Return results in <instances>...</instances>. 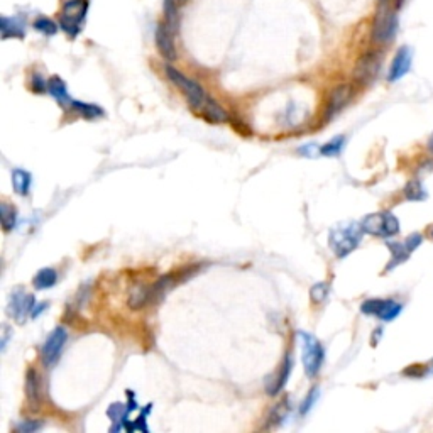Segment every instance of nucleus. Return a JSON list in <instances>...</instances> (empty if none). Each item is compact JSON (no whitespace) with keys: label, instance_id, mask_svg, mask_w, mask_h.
<instances>
[{"label":"nucleus","instance_id":"nucleus-32","mask_svg":"<svg viewBox=\"0 0 433 433\" xmlns=\"http://www.w3.org/2000/svg\"><path fill=\"white\" fill-rule=\"evenodd\" d=\"M31 88L34 94H44V92L48 90V82H44L43 75L34 73L31 78Z\"/></svg>","mask_w":433,"mask_h":433},{"label":"nucleus","instance_id":"nucleus-3","mask_svg":"<svg viewBox=\"0 0 433 433\" xmlns=\"http://www.w3.org/2000/svg\"><path fill=\"white\" fill-rule=\"evenodd\" d=\"M166 75H168V78L171 80V83L180 88V92H182V94L184 95V99L188 100V103H190L195 111H203L205 103L208 102L210 96L207 95V92L199 85V83L193 82L192 78L184 77L182 71L173 68V66H170V65L166 66Z\"/></svg>","mask_w":433,"mask_h":433},{"label":"nucleus","instance_id":"nucleus-4","mask_svg":"<svg viewBox=\"0 0 433 433\" xmlns=\"http://www.w3.org/2000/svg\"><path fill=\"white\" fill-rule=\"evenodd\" d=\"M88 6H90L88 0H66V2L63 4L58 23H60V27L70 37H77L80 31H82V26L87 18Z\"/></svg>","mask_w":433,"mask_h":433},{"label":"nucleus","instance_id":"nucleus-35","mask_svg":"<svg viewBox=\"0 0 433 433\" xmlns=\"http://www.w3.org/2000/svg\"><path fill=\"white\" fill-rule=\"evenodd\" d=\"M46 308H48V303H41V305H37L36 308L32 310V315H31V317H32V318H36L37 315H39V313H43V310H46Z\"/></svg>","mask_w":433,"mask_h":433},{"label":"nucleus","instance_id":"nucleus-34","mask_svg":"<svg viewBox=\"0 0 433 433\" xmlns=\"http://www.w3.org/2000/svg\"><path fill=\"white\" fill-rule=\"evenodd\" d=\"M317 146L315 144H308V146H303V148H300V154H303V156H308L312 158L315 156V153H317Z\"/></svg>","mask_w":433,"mask_h":433},{"label":"nucleus","instance_id":"nucleus-10","mask_svg":"<svg viewBox=\"0 0 433 433\" xmlns=\"http://www.w3.org/2000/svg\"><path fill=\"white\" fill-rule=\"evenodd\" d=\"M66 339H68V334H66V330L63 329V327H56L51 334H49V337L46 339L43 349H41V360H43V364L46 368H51L58 363V359H60L63 347H65Z\"/></svg>","mask_w":433,"mask_h":433},{"label":"nucleus","instance_id":"nucleus-19","mask_svg":"<svg viewBox=\"0 0 433 433\" xmlns=\"http://www.w3.org/2000/svg\"><path fill=\"white\" fill-rule=\"evenodd\" d=\"M58 272L53 268H43L37 271V275L32 277V284L36 289H49L56 284Z\"/></svg>","mask_w":433,"mask_h":433},{"label":"nucleus","instance_id":"nucleus-29","mask_svg":"<svg viewBox=\"0 0 433 433\" xmlns=\"http://www.w3.org/2000/svg\"><path fill=\"white\" fill-rule=\"evenodd\" d=\"M327 295H329V283H317L310 289V296L315 303H322V301L327 300Z\"/></svg>","mask_w":433,"mask_h":433},{"label":"nucleus","instance_id":"nucleus-12","mask_svg":"<svg viewBox=\"0 0 433 433\" xmlns=\"http://www.w3.org/2000/svg\"><path fill=\"white\" fill-rule=\"evenodd\" d=\"M352 99V87L351 85H339L330 92L329 100L325 107V120L334 119L337 113L342 111Z\"/></svg>","mask_w":433,"mask_h":433},{"label":"nucleus","instance_id":"nucleus-24","mask_svg":"<svg viewBox=\"0 0 433 433\" xmlns=\"http://www.w3.org/2000/svg\"><path fill=\"white\" fill-rule=\"evenodd\" d=\"M178 0H165L163 2V11H165V24L176 32L178 29Z\"/></svg>","mask_w":433,"mask_h":433},{"label":"nucleus","instance_id":"nucleus-30","mask_svg":"<svg viewBox=\"0 0 433 433\" xmlns=\"http://www.w3.org/2000/svg\"><path fill=\"white\" fill-rule=\"evenodd\" d=\"M43 422L41 420H23L18 427H15V430L20 432V433H32V432H37L43 428Z\"/></svg>","mask_w":433,"mask_h":433},{"label":"nucleus","instance_id":"nucleus-11","mask_svg":"<svg viewBox=\"0 0 433 433\" xmlns=\"http://www.w3.org/2000/svg\"><path fill=\"white\" fill-rule=\"evenodd\" d=\"M32 310H34V296L29 295L24 289H15L9 300V306H7L9 317L14 318L18 323H24L27 315H32Z\"/></svg>","mask_w":433,"mask_h":433},{"label":"nucleus","instance_id":"nucleus-21","mask_svg":"<svg viewBox=\"0 0 433 433\" xmlns=\"http://www.w3.org/2000/svg\"><path fill=\"white\" fill-rule=\"evenodd\" d=\"M12 187H14V192L20 196H27L29 195V188H31V173L26 170H18L12 171Z\"/></svg>","mask_w":433,"mask_h":433},{"label":"nucleus","instance_id":"nucleus-7","mask_svg":"<svg viewBox=\"0 0 433 433\" xmlns=\"http://www.w3.org/2000/svg\"><path fill=\"white\" fill-rule=\"evenodd\" d=\"M382 66V53L381 51H369L364 53L356 63L354 80L359 85H371L377 78Z\"/></svg>","mask_w":433,"mask_h":433},{"label":"nucleus","instance_id":"nucleus-22","mask_svg":"<svg viewBox=\"0 0 433 433\" xmlns=\"http://www.w3.org/2000/svg\"><path fill=\"white\" fill-rule=\"evenodd\" d=\"M201 113H203V117L210 122V124H218V122H224L229 119V115H227V112L224 111V108H222L220 105L212 99H208V102L205 103Z\"/></svg>","mask_w":433,"mask_h":433},{"label":"nucleus","instance_id":"nucleus-1","mask_svg":"<svg viewBox=\"0 0 433 433\" xmlns=\"http://www.w3.org/2000/svg\"><path fill=\"white\" fill-rule=\"evenodd\" d=\"M405 0H377V9L374 14L371 37L376 44L393 43L398 34L399 20L398 11Z\"/></svg>","mask_w":433,"mask_h":433},{"label":"nucleus","instance_id":"nucleus-15","mask_svg":"<svg viewBox=\"0 0 433 433\" xmlns=\"http://www.w3.org/2000/svg\"><path fill=\"white\" fill-rule=\"evenodd\" d=\"M291 369H293L291 356H286V359L283 360V364H281V368L277 369L275 374L268 376L266 381H264V388H266V393L269 394V396H275V394H277L281 389L284 388Z\"/></svg>","mask_w":433,"mask_h":433},{"label":"nucleus","instance_id":"nucleus-20","mask_svg":"<svg viewBox=\"0 0 433 433\" xmlns=\"http://www.w3.org/2000/svg\"><path fill=\"white\" fill-rule=\"evenodd\" d=\"M70 108L73 112H77L78 115H82L83 119H99V117L103 115V108L99 107V105L94 103H87V102H78V100H73L70 103Z\"/></svg>","mask_w":433,"mask_h":433},{"label":"nucleus","instance_id":"nucleus-8","mask_svg":"<svg viewBox=\"0 0 433 433\" xmlns=\"http://www.w3.org/2000/svg\"><path fill=\"white\" fill-rule=\"evenodd\" d=\"M403 306L394 300H382V298H369L360 305V312L364 315H372L382 322H391L401 313Z\"/></svg>","mask_w":433,"mask_h":433},{"label":"nucleus","instance_id":"nucleus-9","mask_svg":"<svg viewBox=\"0 0 433 433\" xmlns=\"http://www.w3.org/2000/svg\"><path fill=\"white\" fill-rule=\"evenodd\" d=\"M422 241H423L422 235L411 234V235H408L405 242H386V246H388V249L391 251V261L388 266H386L384 271L389 272L391 269H394L396 266H399V264H403L405 261H408L411 252H413L415 249H418Z\"/></svg>","mask_w":433,"mask_h":433},{"label":"nucleus","instance_id":"nucleus-14","mask_svg":"<svg viewBox=\"0 0 433 433\" xmlns=\"http://www.w3.org/2000/svg\"><path fill=\"white\" fill-rule=\"evenodd\" d=\"M156 48L159 54L168 61H175L176 56H178L175 46V31L168 27L165 23L159 24L156 29Z\"/></svg>","mask_w":433,"mask_h":433},{"label":"nucleus","instance_id":"nucleus-33","mask_svg":"<svg viewBox=\"0 0 433 433\" xmlns=\"http://www.w3.org/2000/svg\"><path fill=\"white\" fill-rule=\"evenodd\" d=\"M317 398H318V388H313L312 391H310L308 393V396H306V399L303 403H301V413H306V411L310 410V408H312L313 405H315V401H317Z\"/></svg>","mask_w":433,"mask_h":433},{"label":"nucleus","instance_id":"nucleus-5","mask_svg":"<svg viewBox=\"0 0 433 433\" xmlns=\"http://www.w3.org/2000/svg\"><path fill=\"white\" fill-rule=\"evenodd\" d=\"M298 337H300L301 351H303L301 352V360H303L306 376L315 377L320 372L323 360H325V351H323L322 344L306 332H300Z\"/></svg>","mask_w":433,"mask_h":433},{"label":"nucleus","instance_id":"nucleus-38","mask_svg":"<svg viewBox=\"0 0 433 433\" xmlns=\"http://www.w3.org/2000/svg\"><path fill=\"white\" fill-rule=\"evenodd\" d=\"M428 235H430V239L433 241V224L428 227Z\"/></svg>","mask_w":433,"mask_h":433},{"label":"nucleus","instance_id":"nucleus-6","mask_svg":"<svg viewBox=\"0 0 433 433\" xmlns=\"http://www.w3.org/2000/svg\"><path fill=\"white\" fill-rule=\"evenodd\" d=\"M360 224H363L364 232L376 235V237H393L399 232L398 218L391 212L371 213Z\"/></svg>","mask_w":433,"mask_h":433},{"label":"nucleus","instance_id":"nucleus-18","mask_svg":"<svg viewBox=\"0 0 433 433\" xmlns=\"http://www.w3.org/2000/svg\"><path fill=\"white\" fill-rule=\"evenodd\" d=\"M48 92L51 94V96L54 100H56L58 103L61 105H68L73 102V100L70 99L68 94V88H66V83L63 82L60 77H53L48 82Z\"/></svg>","mask_w":433,"mask_h":433},{"label":"nucleus","instance_id":"nucleus-28","mask_svg":"<svg viewBox=\"0 0 433 433\" xmlns=\"http://www.w3.org/2000/svg\"><path fill=\"white\" fill-rule=\"evenodd\" d=\"M344 144H346V137L344 136H337L334 137L332 141L327 142V144H323L320 148V154H323V156H339L340 153H342L344 149Z\"/></svg>","mask_w":433,"mask_h":433},{"label":"nucleus","instance_id":"nucleus-36","mask_svg":"<svg viewBox=\"0 0 433 433\" xmlns=\"http://www.w3.org/2000/svg\"><path fill=\"white\" fill-rule=\"evenodd\" d=\"M428 149H430V151H432V153H433V134H432L430 141H428Z\"/></svg>","mask_w":433,"mask_h":433},{"label":"nucleus","instance_id":"nucleus-13","mask_svg":"<svg viewBox=\"0 0 433 433\" xmlns=\"http://www.w3.org/2000/svg\"><path fill=\"white\" fill-rule=\"evenodd\" d=\"M411 61H413V53L408 46L399 48L396 54H394L393 61H391L389 73H388V82L394 83L398 80H401L411 68Z\"/></svg>","mask_w":433,"mask_h":433},{"label":"nucleus","instance_id":"nucleus-25","mask_svg":"<svg viewBox=\"0 0 433 433\" xmlns=\"http://www.w3.org/2000/svg\"><path fill=\"white\" fill-rule=\"evenodd\" d=\"M403 193H405V199L410 201H423L428 196L420 180H411V182L405 187Z\"/></svg>","mask_w":433,"mask_h":433},{"label":"nucleus","instance_id":"nucleus-26","mask_svg":"<svg viewBox=\"0 0 433 433\" xmlns=\"http://www.w3.org/2000/svg\"><path fill=\"white\" fill-rule=\"evenodd\" d=\"M32 27L44 36H54L58 32L56 20H53L51 18H46V15H39V18H36L34 23H32Z\"/></svg>","mask_w":433,"mask_h":433},{"label":"nucleus","instance_id":"nucleus-17","mask_svg":"<svg viewBox=\"0 0 433 433\" xmlns=\"http://www.w3.org/2000/svg\"><path fill=\"white\" fill-rule=\"evenodd\" d=\"M0 32H2V39H11V37L23 39L26 36L23 23L15 18H7V15L0 18Z\"/></svg>","mask_w":433,"mask_h":433},{"label":"nucleus","instance_id":"nucleus-16","mask_svg":"<svg viewBox=\"0 0 433 433\" xmlns=\"http://www.w3.org/2000/svg\"><path fill=\"white\" fill-rule=\"evenodd\" d=\"M26 398L34 408L43 399V377L32 368L26 372Z\"/></svg>","mask_w":433,"mask_h":433},{"label":"nucleus","instance_id":"nucleus-39","mask_svg":"<svg viewBox=\"0 0 433 433\" xmlns=\"http://www.w3.org/2000/svg\"><path fill=\"white\" fill-rule=\"evenodd\" d=\"M187 2H188V0H178L180 6H183V4H187Z\"/></svg>","mask_w":433,"mask_h":433},{"label":"nucleus","instance_id":"nucleus-2","mask_svg":"<svg viewBox=\"0 0 433 433\" xmlns=\"http://www.w3.org/2000/svg\"><path fill=\"white\" fill-rule=\"evenodd\" d=\"M363 234V224H357V222H344V224L335 225L329 234L330 249L337 258H347L352 251L359 247Z\"/></svg>","mask_w":433,"mask_h":433},{"label":"nucleus","instance_id":"nucleus-31","mask_svg":"<svg viewBox=\"0 0 433 433\" xmlns=\"http://www.w3.org/2000/svg\"><path fill=\"white\" fill-rule=\"evenodd\" d=\"M403 374L408 377H413V379H418V377H423L425 374H428V365L423 364H411L403 371Z\"/></svg>","mask_w":433,"mask_h":433},{"label":"nucleus","instance_id":"nucleus-23","mask_svg":"<svg viewBox=\"0 0 433 433\" xmlns=\"http://www.w3.org/2000/svg\"><path fill=\"white\" fill-rule=\"evenodd\" d=\"M0 220H2L4 230L11 232L15 224H18V208L14 205L7 203V201L0 203Z\"/></svg>","mask_w":433,"mask_h":433},{"label":"nucleus","instance_id":"nucleus-37","mask_svg":"<svg viewBox=\"0 0 433 433\" xmlns=\"http://www.w3.org/2000/svg\"><path fill=\"white\" fill-rule=\"evenodd\" d=\"M427 365H428V374H433V360L432 363H428Z\"/></svg>","mask_w":433,"mask_h":433},{"label":"nucleus","instance_id":"nucleus-27","mask_svg":"<svg viewBox=\"0 0 433 433\" xmlns=\"http://www.w3.org/2000/svg\"><path fill=\"white\" fill-rule=\"evenodd\" d=\"M289 413V401L288 399H283L281 403L272 408L271 413H269V427H275V425H280Z\"/></svg>","mask_w":433,"mask_h":433}]
</instances>
